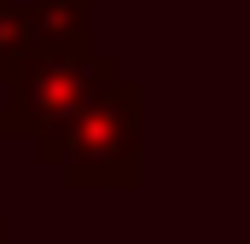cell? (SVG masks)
<instances>
[{"instance_id":"2","label":"cell","mask_w":250,"mask_h":244,"mask_svg":"<svg viewBox=\"0 0 250 244\" xmlns=\"http://www.w3.org/2000/svg\"><path fill=\"white\" fill-rule=\"evenodd\" d=\"M123 81V64L111 53H76V59H29L18 81L0 93V140H35L99 93Z\"/></svg>"},{"instance_id":"5","label":"cell","mask_w":250,"mask_h":244,"mask_svg":"<svg viewBox=\"0 0 250 244\" xmlns=\"http://www.w3.org/2000/svg\"><path fill=\"white\" fill-rule=\"evenodd\" d=\"M0 244H12V233H6V227H0Z\"/></svg>"},{"instance_id":"4","label":"cell","mask_w":250,"mask_h":244,"mask_svg":"<svg viewBox=\"0 0 250 244\" xmlns=\"http://www.w3.org/2000/svg\"><path fill=\"white\" fill-rule=\"evenodd\" d=\"M29 64V23H23V0H0V93L18 81V70Z\"/></svg>"},{"instance_id":"1","label":"cell","mask_w":250,"mask_h":244,"mask_svg":"<svg viewBox=\"0 0 250 244\" xmlns=\"http://www.w3.org/2000/svg\"><path fill=\"white\" fill-rule=\"evenodd\" d=\"M47 169H59L70 192H140L146 186V87L117 81L76 117L29 140Z\"/></svg>"},{"instance_id":"3","label":"cell","mask_w":250,"mask_h":244,"mask_svg":"<svg viewBox=\"0 0 250 244\" xmlns=\"http://www.w3.org/2000/svg\"><path fill=\"white\" fill-rule=\"evenodd\" d=\"M29 59H76L93 53V0H23Z\"/></svg>"}]
</instances>
